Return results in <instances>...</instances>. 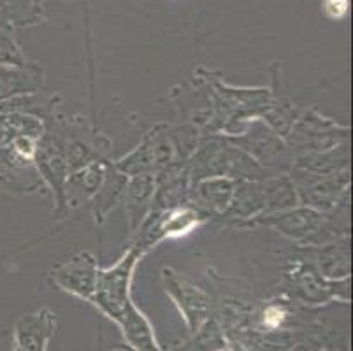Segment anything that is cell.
<instances>
[{
	"label": "cell",
	"mask_w": 353,
	"mask_h": 351,
	"mask_svg": "<svg viewBox=\"0 0 353 351\" xmlns=\"http://www.w3.org/2000/svg\"><path fill=\"white\" fill-rule=\"evenodd\" d=\"M283 311L278 308L268 309V313H265V323L271 325V327H278V325L281 323V320H283Z\"/></svg>",
	"instance_id": "obj_2"
},
{
	"label": "cell",
	"mask_w": 353,
	"mask_h": 351,
	"mask_svg": "<svg viewBox=\"0 0 353 351\" xmlns=\"http://www.w3.org/2000/svg\"><path fill=\"white\" fill-rule=\"evenodd\" d=\"M327 11L332 18H341L348 11V0H327Z\"/></svg>",
	"instance_id": "obj_1"
}]
</instances>
